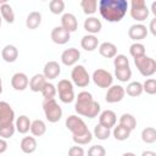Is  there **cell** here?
I'll return each mask as SVG.
<instances>
[{"label":"cell","instance_id":"obj_1","mask_svg":"<svg viewBox=\"0 0 156 156\" xmlns=\"http://www.w3.org/2000/svg\"><path fill=\"white\" fill-rule=\"evenodd\" d=\"M128 2L126 0H100L99 11L104 20L115 23L119 22L127 13Z\"/></svg>","mask_w":156,"mask_h":156},{"label":"cell","instance_id":"obj_2","mask_svg":"<svg viewBox=\"0 0 156 156\" xmlns=\"http://www.w3.org/2000/svg\"><path fill=\"white\" fill-rule=\"evenodd\" d=\"M74 110L78 115L88 117V118H95L101 111V106L98 101L94 100L91 93L83 90L78 93L76 98V105Z\"/></svg>","mask_w":156,"mask_h":156},{"label":"cell","instance_id":"obj_3","mask_svg":"<svg viewBox=\"0 0 156 156\" xmlns=\"http://www.w3.org/2000/svg\"><path fill=\"white\" fill-rule=\"evenodd\" d=\"M43 110L46 119L50 123H56L62 117V108L55 99H48L43 101Z\"/></svg>","mask_w":156,"mask_h":156},{"label":"cell","instance_id":"obj_4","mask_svg":"<svg viewBox=\"0 0 156 156\" xmlns=\"http://www.w3.org/2000/svg\"><path fill=\"white\" fill-rule=\"evenodd\" d=\"M134 65L144 77H151L156 72V61L150 56L144 55L141 57L134 58Z\"/></svg>","mask_w":156,"mask_h":156},{"label":"cell","instance_id":"obj_5","mask_svg":"<svg viewBox=\"0 0 156 156\" xmlns=\"http://www.w3.org/2000/svg\"><path fill=\"white\" fill-rule=\"evenodd\" d=\"M56 90L58 93V98L62 102L69 104L76 99L74 90H73V83L68 79H61L58 80L56 85Z\"/></svg>","mask_w":156,"mask_h":156},{"label":"cell","instance_id":"obj_6","mask_svg":"<svg viewBox=\"0 0 156 156\" xmlns=\"http://www.w3.org/2000/svg\"><path fill=\"white\" fill-rule=\"evenodd\" d=\"M130 17L138 22H143L149 17V7L144 0H132L130 1Z\"/></svg>","mask_w":156,"mask_h":156},{"label":"cell","instance_id":"obj_7","mask_svg":"<svg viewBox=\"0 0 156 156\" xmlns=\"http://www.w3.org/2000/svg\"><path fill=\"white\" fill-rule=\"evenodd\" d=\"M71 78H72V82L79 88H85L90 83V76L83 65H76L72 68Z\"/></svg>","mask_w":156,"mask_h":156},{"label":"cell","instance_id":"obj_8","mask_svg":"<svg viewBox=\"0 0 156 156\" xmlns=\"http://www.w3.org/2000/svg\"><path fill=\"white\" fill-rule=\"evenodd\" d=\"M91 79L95 85H98L99 88H102V89H108L113 83V76L104 68L95 69L93 72Z\"/></svg>","mask_w":156,"mask_h":156},{"label":"cell","instance_id":"obj_9","mask_svg":"<svg viewBox=\"0 0 156 156\" xmlns=\"http://www.w3.org/2000/svg\"><path fill=\"white\" fill-rule=\"evenodd\" d=\"M65 124H66V128L72 133V135H77V134H80V133H84L85 130H88L85 122L76 115L68 116L66 118Z\"/></svg>","mask_w":156,"mask_h":156},{"label":"cell","instance_id":"obj_10","mask_svg":"<svg viewBox=\"0 0 156 156\" xmlns=\"http://www.w3.org/2000/svg\"><path fill=\"white\" fill-rule=\"evenodd\" d=\"M124 95H126L124 88L122 85L116 84V85H111L107 89V93L105 95V100L108 104H116V102H119L121 100H123Z\"/></svg>","mask_w":156,"mask_h":156},{"label":"cell","instance_id":"obj_11","mask_svg":"<svg viewBox=\"0 0 156 156\" xmlns=\"http://www.w3.org/2000/svg\"><path fill=\"white\" fill-rule=\"evenodd\" d=\"M149 30L146 28V26H144L143 23H135L132 24L128 29V37L134 40V43H138L139 40H143L144 38H146Z\"/></svg>","mask_w":156,"mask_h":156},{"label":"cell","instance_id":"obj_12","mask_svg":"<svg viewBox=\"0 0 156 156\" xmlns=\"http://www.w3.org/2000/svg\"><path fill=\"white\" fill-rule=\"evenodd\" d=\"M79 58H80V51L76 48L66 49L61 54V62L65 66H74Z\"/></svg>","mask_w":156,"mask_h":156},{"label":"cell","instance_id":"obj_13","mask_svg":"<svg viewBox=\"0 0 156 156\" xmlns=\"http://www.w3.org/2000/svg\"><path fill=\"white\" fill-rule=\"evenodd\" d=\"M50 35H51V40L58 45H63V44L68 43V40L71 39V33L67 32L66 29H63L61 26L54 27Z\"/></svg>","mask_w":156,"mask_h":156},{"label":"cell","instance_id":"obj_14","mask_svg":"<svg viewBox=\"0 0 156 156\" xmlns=\"http://www.w3.org/2000/svg\"><path fill=\"white\" fill-rule=\"evenodd\" d=\"M11 85H12V88L15 90L23 91L29 85V79H28V77H27L26 73H23V72H16L11 77Z\"/></svg>","mask_w":156,"mask_h":156},{"label":"cell","instance_id":"obj_15","mask_svg":"<svg viewBox=\"0 0 156 156\" xmlns=\"http://www.w3.org/2000/svg\"><path fill=\"white\" fill-rule=\"evenodd\" d=\"M15 111L6 101H0V123H13Z\"/></svg>","mask_w":156,"mask_h":156},{"label":"cell","instance_id":"obj_16","mask_svg":"<svg viewBox=\"0 0 156 156\" xmlns=\"http://www.w3.org/2000/svg\"><path fill=\"white\" fill-rule=\"evenodd\" d=\"M116 122H117V117L112 110H105L99 113V124L111 129L116 126Z\"/></svg>","mask_w":156,"mask_h":156},{"label":"cell","instance_id":"obj_17","mask_svg":"<svg viewBox=\"0 0 156 156\" xmlns=\"http://www.w3.org/2000/svg\"><path fill=\"white\" fill-rule=\"evenodd\" d=\"M61 27L63 29H66L67 32L72 33V32H76L77 28H78V21H77V17L71 13V12H66L62 15L61 17Z\"/></svg>","mask_w":156,"mask_h":156},{"label":"cell","instance_id":"obj_18","mask_svg":"<svg viewBox=\"0 0 156 156\" xmlns=\"http://www.w3.org/2000/svg\"><path fill=\"white\" fill-rule=\"evenodd\" d=\"M61 73V66L58 65L57 61H48L44 66V71H43V74L44 77L48 79H55L60 76Z\"/></svg>","mask_w":156,"mask_h":156},{"label":"cell","instance_id":"obj_19","mask_svg":"<svg viewBox=\"0 0 156 156\" xmlns=\"http://www.w3.org/2000/svg\"><path fill=\"white\" fill-rule=\"evenodd\" d=\"M83 27H84V29H85L89 34L95 35L96 33H99V32L101 30V28H102V23H101V21H100L98 17L90 16V17H88V18L84 21Z\"/></svg>","mask_w":156,"mask_h":156},{"label":"cell","instance_id":"obj_20","mask_svg":"<svg viewBox=\"0 0 156 156\" xmlns=\"http://www.w3.org/2000/svg\"><path fill=\"white\" fill-rule=\"evenodd\" d=\"M99 54L106 58H113L117 55V46L111 41H104L99 45Z\"/></svg>","mask_w":156,"mask_h":156},{"label":"cell","instance_id":"obj_21","mask_svg":"<svg viewBox=\"0 0 156 156\" xmlns=\"http://www.w3.org/2000/svg\"><path fill=\"white\" fill-rule=\"evenodd\" d=\"M1 57L5 62H9V63H12L17 60L18 57V49L15 46V45H6L4 46V49L1 50Z\"/></svg>","mask_w":156,"mask_h":156},{"label":"cell","instance_id":"obj_22","mask_svg":"<svg viewBox=\"0 0 156 156\" xmlns=\"http://www.w3.org/2000/svg\"><path fill=\"white\" fill-rule=\"evenodd\" d=\"M46 82L48 80H46V78L44 77L43 73H37L29 80V89L34 93H39V91H41V89L44 88Z\"/></svg>","mask_w":156,"mask_h":156},{"label":"cell","instance_id":"obj_23","mask_svg":"<svg viewBox=\"0 0 156 156\" xmlns=\"http://www.w3.org/2000/svg\"><path fill=\"white\" fill-rule=\"evenodd\" d=\"M30 123L32 121L29 119L28 116L26 115H21L20 117L16 118V122H15V127H16V130L21 134H26L29 132L30 129Z\"/></svg>","mask_w":156,"mask_h":156},{"label":"cell","instance_id":"obj_24","mask_svg":"<svg viewBox=\"0 0 156 156\" xmlns=\"http://www.w3.org/2000/svg\"><path fill=\"white\" fill-rule=\"evenodd\" d=\"M99 45V39L93 34H87L80 40V46L85 51H94Z\"/></svg>","mask_w":156,"mask_h":156},{"label":"cell","instance_id":"obj_25","mask_svg":"<svg viewBox=\"0 0 156 156\" xmlns=\"http://www.w3.org/2000/svg\"><path fill=\"white\" fill-rule=\"evenodd\" d=\"M37 146L38 144L34 136H24L22 138L21 144H20V147L24 154H33L37 150Z\"/></svg>","mask_w":156,"mask_h":156},{"label":"cell","instance_id":"obj_26","mask_svg":"<svg viewBox=\"0 0 156 156\" xmlns=\"http://www.w3.org/2000/svg\"><path fill=\"white\" fill-rule=\"evenodd\" d=\"M41 23V13L39 11H32L26 18V27L28 29H37Z\"/></svg>","mask_w":156,"mask_h":156},{"label":"cell","instance_id":"obj_27","mask_svg":"<svg viewBox=\"0 0 156 156\" xmlns=\"http://www.w3.org/2000/svg\"><path fill=\"white\" fill-rule=\"evenodd\" d=\"M0 16L2 20H5L7 23H13L15 22V12L9 2H5L0 5Z\"/></svg>","mask_w":156,"mask_h":156},{"label":"cell","instance_id":"obj_28","mask_svg":"<svg viewBox=\"0 0 156 156\" xmlns=\"http://www.w3.org/2000/svg\"><path fill=\"white\" fill-rule=\"evenodd\" d=\"M30 133L34 136H41L46 133V124L41 119H34L30 123Z\"/></svg>","mask_w":156,"mask_h":156},{"label":"cell","instance_id":"obj_29","mask_svg":"<svg viewBox=\"0 0 156 156\" xmlns=\"http://www.w3.org/2000/svg\"><path fill=\"white\" fill-rule=\"evenodd\" d=\"M130 130L121 124H117L113 127V130H112V134L115 136L116 140H119V141H123V140H127L129 136H130Z\"/></svg>","mask_w":156,"mask_h":156},{"label":"cell","instance_id":"obj_30","mask_svg":"<svg viewBox=\"0 0 156 156\" xmlns=\"http://www.w3.org/2000/svg\"><path fill=\"white\" fill-rule=\"evenodd\" d=\"M124 91L127 93V95L132 96V98H136L139 95H141L143 93V84L140 82H130L127 88H124Z\"/></svg>","mask_w":156,"mask_h":156},{"label":"cell","instance_id":"obj_31","mask_svg":"<svg viewBox=\"0 0 156 156\" xmlns=\"http://www.w3.org/2000/svg\"><path fill=\"white\" fill-rule=\"evenodd\" d=\"M118 124H121V126L128 128V129L132 132V130L135 129V127H136V119H135V117H134L133 115H130V113H123V115L119 117V123H118Z\"/></svg>","mask_w":156,"mask_h":156},{"label":"cell","instance_id":"obj_32","mask_svg":"<svg viewBox=\"0 0 156 156\" xmlns=\"http://www.w3.org/2000/svg\"><path fill=\"white\" fill-rule=\"evenodd\" d=\"M115 77L123 83H127L132 78V69L130 67H121V68H115Z\"/></svg>","mask_w":156,"mask_h":156},{"label":"cell","instance_id":"obj_33","mask_svg":"<svg viewBox=\"0 0 156 156\" xmlns=\"http://www.w3.org/2000/svg\"><path fill=\"white\" fill-rule=\"evenodd\" d=\"M93 135L95 138H98L99 140H107L110 138V135H111V129H108V128H106V127H104V126L98 123L94 127Z\"/></svg>","mask_w":156,"mask_h":156},{"label":"cell","instance_id":"obj_34","mask_svg":"<svg viewBox=\"0 0 156 156\" xmlns=\"http://www.w3.org/2000/svg\"><path fill=\"white\" fill-rule=\"evenodd\" d=\"M141 140L146 144H154L156 141V129L154 127H146L141 130Z\"/></svg>","mask_w":156,"mask_h":156},{"label":"cell","instance_id":"obj_35","mask_svg":"<svg viewBox=\"0 0 156 156\" xmlns=\"http://www.w3.org/2000/svg\"><path fill=\"white\" fill-rule=\"evenodd\" d=\"M15 132H16L15 123H0V138L9 139L13 136Z\"/></svg>","mask_w":156,"mask_h":156},{"label":"cell","instance_id":"obj_36","mask_svg":"<svg viewBox=\"0 0 156 156\" xmlns=\"http://www.w3.org/2000/svg\"><path fill=\"white\" fill-rule=\"evenodd\" d=\"M72 139L77 145H87V144H89L91 141L93 133L88 129L84 133H80V134H77V135H72Z\"/></svg>","mask_w":156,"mask_h":156},{"label":"cell","instance_id":"obj_37","mask_svg":"<svg viewBox=\"0 0 156 156\" xmlns=\"http://www.w3.org/2000/svg\"><path fill=\"white\" fill-rule=\"evenodd\" d=\"M80 7L83 9V12L85 15H93L96 12L98 9V1L96 0H82Z\"/></svg>","mask_w":156,"mask_h":156},{"label":"cell","instance_id":"obj_38","mask_svg":"<svg viewBox=\"0 0 156 156\" xmlns=\"http://www.w3.org/2000/svg\"><path fill=\"white\" fill-rule=\"evenodd\" d=\"M129 54L133 58H138V57H141L145 54V46L141 44V43H133L130 46H129Z\"/></svg>","mask_w":156,"mask_h":156},{"label":"cell","instance_id":"obj_39","mask_svg":"<svg viewBox=\"0 0 156 156\" xmlns=\"http://www.w3.org/2000/svg\"><path fill=\"white\" fill-rule=\"evenodd\" d=\"M40 93H41L44 100H48V99H55V95H56L57 90H56V87L52 83L46 82V84L44 85V88L41 89Z\"/></svg>","mask_w":156,"mask_h":156},{"label":"cell","instance_id":"obj_40","mask_svg":"<svg viewBox=\"0 0 156 156\" xmlns=\"http://www.w3.org/2000/svg\"><path fill=\"white\" fill-rule=\"evenodd\" d=\"M50 12L54 15H60L65 10V1L63 0H51L49 2Z\"/></svg>","mask_w":156,"mask_h":156},{"label":"cell","instance_id":"obj_41","mask_svg":"<svg viewBox=\"0 0 156 156\" xmlns=\"http://www.w3.org/2000/svg\"><path fill=\"white\" fill-rule=\"evenodd\" d=\"M141 84H143V91H145L149 95H155L156 94V79L147 78Z\"/></svg>","mask_w":156,"mask_h":156},{"label":"cell","instance_id":"obj_42","mask_svg":"<svg viewBox=\"0 0 156 156\" xmlns=\"http://www.w3.org/2000/svg\"><path fill=\"white\" fill-rule=\"evenodd\" d=\"M113 66L115 68H121V67H129V60L127 58L126 55L117 54L113 57Z\"/></svg>","mask_w":156,"mask_h":156},{"label":"cell","instance_id":"obj_43","mask_svg":"<svg viewBox=\"0 0 156 156\" xmlns=\"http://www.w3.org/2000/svg\"><path fill=\"white\" fill-rule=\"evenodd\" d=\"M88 156H106V150L102 145H93L88 150Z\"/></svg>","mask_w":156,"mask_h":156},{"label":"cell","instance_id":"obj_44","mask_svg":"<svg viewBox=\"0 0 156 156\" xmlns=\"http://www.w3.org/2000/svg\"><path fill=\"white\" fill-rule=\"evenodd\" d=\"M85 151L82 146H78V145H74V146H71L68 149V156H84Z\"/></svg>","mask_w":156,"mask_h":156},{"label":"cell","instance_id":"obj_45","mask_svg":"<svg viewBox=\"0 0 156 156\" xmlns=\"http://www.w3.org/2000/svg\"><path fill=\"white\" fill-rule=\"evenodd\" d=\"M147 29H150V32H151L152 35H156V18H152L150 21V24H149V28Z\"/></svg>","mask_w":156,"mask_h":156},{"label":"cell","instance_id":"obj_46","mask_svg":"<svg viewBox=\"0 0 156 156\" xmlns=\"http://www.w3.org/2000/svg\"><path fill=\"white\" fill-rule=\"evenodd\" d=\"M7 141H6V139H2V138H0V155L1 154H4L6 150H7Z\"/></svg>","mask_w":156,"mask_h":156},{"label":"cell","instance_id":"obj_47","mask_svg":"<svg viewBox=\"0 0 156 156\" xmlns=\"http://www.w3.org/2000/svg\"><path fill=\"white\" fill-rule=\"evenodd\" d=\"M140 156H156V152H154L151 150H146V151H143Z\"/></svg>","mask_w":156,"mask_h":156},{"label":"cell","instance_id":"obj_48","mask_svg":"<svg viewBox=\"0 0 156 156\" xmlns=\"http://www.w3.org/2000/svg\"><path fill=\"white\" fill-rule=\"evenodd\" d=\"M151 11H152L154 15H156V2H155V1L151 4Z\"/></svg>","mask_w":156,"mask_h":156},{"label":"cell","instance_id":"obj_49","mask_svg":"<svg viewBox=\"0 0 156 156\" xmlns=\"http://www.w3.org/2000/svg\"><path fill=\"white\" fill-rule=\"evenodd\" d=\"M122 156H136L134 152H124Z\"/></svg>","mask_w":156,"mask_h":156},{"label":"cell","instance_id":"obj_50","mask_svg":"<svg viewBox=\"0 0 156 156\" xmlns=\"http://www.w3.org/2000/svg\"><path fill=\"white\" fill-rule=\"evenodd\" d=\"M2 93V79H1V77H0V94Z\"/></svg>","mask_w":156,"mask_h":156},{"label":"cell","instance_id":"obj_51","mask_svg":"<svg viewBox=\"0 0 156 156\" xmlns=\"http://www.w3.org/2000/svg\"><path fill=\"white\" fill-rule=\"evenodd\" d=\"M1 21H2V18H1V16H0V27H1Z\"/></svg>","mask_w":156,"mask_h":156}]
</instances>
